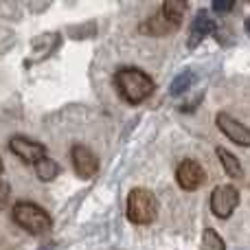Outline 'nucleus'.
<instances>
[{
	"instance_id": "obj_20",
	"label": "nucleus",
	"mask_w": 250,
	"mask_h": 250,
	"mask_svg": "<svg viewBox=\"0 0 250 250\" xmlns=\"http://www.w3.org/2000/svg\"><path fill=\"white\" fill-rule=\"evenodd\" d=\"M0 173H2V160H0Z\"/></svg>"
},
{
	"instance_id": "obj_5",
	"label": "nucleus",
	"mask_w": 250,
	"mask_h": 250,
	"mask_svg": "<svg viewBox=\"0 0 250 250\" xmlns=\"http://www.w3.org/2000/svg\"><path fill=\"white\" fill-rule=\"evenodd\" d=\"M176 180H178V185H180L185 191H195V189H200V187L204 185L207 173H204L202 165H200L198 160L187 158V160H182V163L178 165Z\"/></svg>"
},
{
	"instance_id": "obj_15",
	"label": "nucleus",
	"mask_w": 250,
	"mask_h": 250,
	"mask_svg": "<svg viewBox=\"0 0 250 250\" xmlns=\"http://www.w3.org/2000/svg\"><path fill=\"white\" fill-rule=\"evenodd\" d=\"M202 250H224V239L220 237V235L215 233L213 229H204L202 233Z\"/></svg>"
},
{
	"instance_id": "obj_9",
	"label": "nucleus",
	"mask_w": 250,
	"mask_h": 250,
	"mask_svg": "<svg viewBox=\"0 0 250 250\" xmlns=\"http://www.w3.org/2000/svg\"><path fill=\"white\" fill-rule=\"evenodd\" d=\"M211 31H215V22H213V18H208L207 11H200L198 16L193 18V22H191L187 46H189V48H195L204 38H207L208 33H211Z\"/></svg>"
},
{
	"instance_id": "obj_10",
	"label": "nucleus",
	"mask_w": 250,
	"mask_h": 250,
	"mask_svg": "<svg viewBox=\"0 0 250 250\" xmlns=\"http://www.w3.org/2000/svg\"><path fill=\"white\" fill-rule=\"evenodd\" d=\"M145 33H149V35H154V38H163V35H169V33H173V31L178 29V26H173L171 22L167 20V18L163 16V13H154V16L149 18V20L145 22V24L141 26Z\"/></svg>"
},
{
	"instance_id": "obj_17",
	"label": "nucleus",
	"mask_w": 250,
	"mask_h": 250,
	"mask_svg": "<svg viewBox=\"0 0 250 250\" xmlns=\"http://www.w3.org/2000/svg\"><path fill=\"white\" fill-rule=\"evenodd\" d=\"M235 4H233V0H215L213 2V9H215L217 13H226V11H230Z\"/></svg>"
},
{
	"instance_id": "obj_3",
	"label": "nucleus",
	"mask_w": 250,
	"mask_h": 250,
	"mask_svg": "<svg viewBox=\"0 0 250 250\" xmlns=\"http://www.w3.org/2000/svg\"><path fill=\"white\" fill-rule=\"evenodd\" d=\"M13 222H16L20 229H24L31 235H42L46 230H51V215L44 211L42 207L33 202H18L11 211Z\"/></svg>"
},
{
	"instance_id": "obj_1",
	"label": "nucleus",
	"mask_w": 250,
	"mask_h": 250,
	"mask_svg": "<svg viewBox=\"0 0 250 250\" xmlns=\"http://www.w3.org/2000/svg\"><path fill=\"white\" fill-rule=\"evenodd\" d=\"M114 86L127 104H143L154 92V82L147 73L138 68H119L114 75Z\"/></svg>"
},
{
	"instance_id": "obj_12",
	"label": "nucleus",
	"mask_w": 250,
	"mask_h": 250,
	"mask_svg": "<svg viewBox=\"0 0 250 250\" xmlns=\"http://www.w3.org/2000/svg\"><path fill=\"white\" fill-rule=\"evenodd\" d=\"M185 11H187V2H182V0H167V2H163V7H160V13H163L173 26L182 24Z\"/></svg>"
},
{
	"instance_id": "obj_4",
	"label": "nucleus",
	"mask_w": 250,
	"mask_h": 250,
	"mask_svg": "<svg viewBox=\"0 0 250 250\" xmlns=\"http://www.w3.org/2000/svg\"><path fill=\"white\" fill-rule=\"evenodd\" d=\"M239 204V191L233 185H220L211 193V211L220 220H229Z\"/></svg>"
},
{
	"instance_id": "obj_14",
	"label": "nucleus",
	"mask_w": 250,
	"mask_h": 250,
	"mask_svg": "<svg viewBox=\"0 0 250 250\" xmlns=\"http://www.w3.org/2000/svg\"><path fill=\"white\" fill-rule=\"evenodd\" d=\"M193 82H195L193 70H182V73L171 82V88H169V92H171L173 97H178V95H182V92L189 90V88L193 86Z\"/></svg>"
},
{
	"instance_id": "obj_7",
	"label": "nucleus",
	"mask_w": 250,
	"mask_h": 250,
	"mask_svg": "<svg viewBox=\"0 0 250 250\" xmlns=\"http://www.w3.org/2000/svg\"><path fill=\"white\" fill-rule=\"evenodd\" d=\"M70 160H73L75 173L79 178H83V180H90L97 173V169H99V160L92 154L90 147H86V145H75L70 149Z\"/></svg>"
},
{
	"instance_id": "obj_2",
	"label": "nucleus",
	"mask_w": 250,
	"mask_h": 250,
	"mask_svg": "<svg viewBox=\"0 0 250 250\" xmlns=\"http://www.w3.org/2000/svg\"><path fill=\"white\" fill-rule=\"evenodd\" d=\"M158 215V200L149 189H132L127 195V220L132 224H151Z\"/></svg>"
},
{
	"instance_id": "obj_18",
	"label": "nucleus",
	"mask_w": 250,
	"mask_h": 250,
	"mask_svg": "<svg viewBox=\"0 0 250 250\" xmlns=\"http://www.w3.org/2000/svg\"><path fill=\"white\" fill-rule=\"evenodd\" d=\"M246 31H248V35H250V18H246Z\"/></svg>"
},
{
	"instance_id": "obj_8",
	"label": "nucleus",
	"mask_w": 250,
	"mask_h": 250,
	"mask_svg": "<svg viewBox=\"0 0 250 250\" xmlns=\"http://www.w3.org/2000/svg\"><path fill=\"white\" fill-rule=\"evenodd\" d=\"M215 123H217V127L226 134L229 141L237 143V145H242V147H250V129L244 123H239L237 119H233L226 112H220L215 117Z\"/></svg>"
},
{
	"instance_id": "obj_11",
	"label": "nucleus",
	"mask_w": 250,
	"mask_h": 250,
	"mask_svg": "<svg viewBox=\"0 0 250 250\" xmlns=\"http://www.w3.org/2000/svg\"><path fill=\"white\" fill-rule=\"evenodd\" d=\"M215 154H217V158H220L222 167H224V171H226V176H229V178H233V180H239V178L244 176V169H242V165H239V160L235 158V156L230 154L229 149H224V147H217Z\"/></svg>"
},
{
	"instance_id": "obj_19",
	"label": "nucleus",
	"mask_w": 250,
	"mask_h": 250,
	"mask_svg": "<svg viewBox=\"0 0 250 250\" xmlns=\"http://www.w3.org/2000/svg\"><path fill=\"white\" fill-rule=\"evenodd\" d=\"M51 248H53V244H48V246H42L40 250H51Z\"/></svg>"
},
{
	"instance_id": "obj_6",
	"label": "nucleus",
	"mask_w": 250,
	"mask_h": 250,
	"mask_svg": "<svg viewBox=\"0 0 250 250\" xmlns=\"http://www.w3.org/2000/svg\"><path fill=\"white\" fill-rule=\"evenodd\" d=\"M9 149H11L13 156H18V158L26 165H35L40 158L46 156V147H44L42 143H35L24 136H13L11 141H9Z\"/></svg>"
},
{
	"instance_id": "obj_16",
	"label": "nucleus",
	"mask_w": 250,
	"mask_h": 250,
	"mask_svg": "<svg viewBox=\"0 0 250 250\" xmlns=\"http://www.w3.org/2000/svg\"><path fill=\"white\" fill-rule=\"evenodd\" d=\"M9 198H11V189L4 180H0V211H4L9 204Z\"/></svg>"
},
{
	"instance_id": "obj_13",
	"label": "nucleus",
	"mask_w": 250,
	"mask_h": 250,
	"mask_svg": "<svg viewBox=\"0 0 250 250\" xmlns=\"http://www.w3.org/2000/svg\"><path fill=\"white\" fill-rule=\"evenodd\" d=\"M33 167H35V176H38L42 182H51L53 178L60 173V165H57L53 158H48V156L40 158L38 163L33 165Z\"/></svg>"
}]
</instances>
